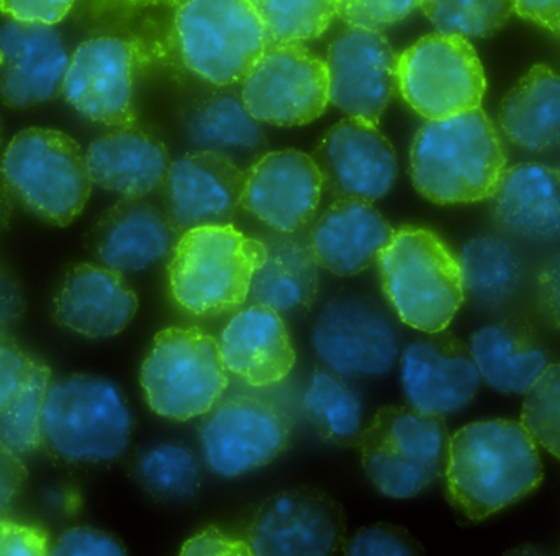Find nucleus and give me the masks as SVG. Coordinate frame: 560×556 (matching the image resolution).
Segmentation results:
<instances>
[{
  "instance_id": "obj_1",
  "label": "nucleus",
  "mask_w": 560,
  "mask_h": 556,
  "mask_svg": "<svg viewBox=\"0 0 560 556\" xmlns=\"http://www.w3.org/2000/svg\"><path fill=\"white\" fill-rule=\"evenodd\" d=\"M443 476L454 509L480 522L536 491L545 470L538 443L522 422L490 419L450 437Z\"/></svg>"
},
{
  "instance_id": "obj_2",
  "label": "nucleus",
  "mask_w": 560,
  "mask_h": 556,
  "mask_svg": "<svg viewBox=\"0 0 560 556\" xmlns=\"http://www.w3.org/2000/svg\"><path fill=\"white\" fill-rule=\"evenodd\" d=\"M410 171L421 196L440 206L492 199L506 173V153L482 108L428 120L415 137Z\"/></svg>"
},
{
  "instance_id": "obj_3",
  "label": "nucleus",
  "mask_w": 560,
  "mask_h": 556,
  "mask_svg": "<svg viewBox=\"0 0 560 556\" xmlns=\"http://www.w3.org/2000/svg\"><path fill=\"white\" fill-rule=\"evenodd\" d=\"M266 243L232 223L180 233L167 265L174 301L192 315L213 317L242 308L266 259Z\"/></svg>"
},
{
  "instance_id": "obj_4",
  "label": "nucleus",
  "mask_w": 560,
  "mask_h": 556,
  "mask_svg": "<svg viewBox=\"0 0 560 556\" xmlns=\"http://www.w3.org/2000/svg\"><path fill=\"white\" fill-rule=\"evenodd\" d=\"M377 265L388 304L415 331H446L466 301L459 256L423 227L395 230Z\"/></svg>"
},
{
  "instance_id": "obj_5",
  "label": "nucleus",
  "mask_w": 560,
  "mask_h": 556,
  "mask_svg": "<svg viewBox=\"0 0 560 556\" xmlns=\"http://www.w3.org/2000/svg\"><path fill=\"white\" fill-rule=\"evenodd\" d=\"M133 426L117 384L92 374H71L49 384L42 447L66 463L107 465L127 452Z\"/></svg>"
},
{
  "instance_id": "obj_6",
  "label": "nucleus",
  "mask_w": 560,
  "mask_h": 556,
  "mask_svg": "<svg viewBox=\"0 0 560 556\" xmlns=\"http://www.w3.org/2000/svg\"><path fill=\"white\" fill-rule=\"evenodd\" d=\"M0 177L13 199L52 225L74 222L92 193L88 160L78 141L51 128H26L10 141Z\"/></svg>"
},
{
  "instance_id": "obj_7",
  "label": "nucleus",
  "mask_w": 560,
  "mask_h": 556,
  "mask_svg": "<svg viewBox=\"0 0 560 556\" xmlns=\"http://www.w3.org/2000/svg\"><path fill=\"white\" fill-rule=\"evenodd\" d=\"M447 443L444 417L387 406L364 426L355 447L365 475L382 495L411 499L443 476Z\"/></svg>"
},
{
  "instance_id": "obj_8",
  "label": "nucleus",
  "mask_w": 560,
  "mask_h": 556,
  "mask_svg": "<svg viewBox=\"0 0 560 556\" xmlns=\"http://www.w3.org/2000/svg\"><path fill=\"white\" fill-rule=\"evenodd\" d=\"M140 383L154 414L186 422L223 399L230 373L215 337L199 327H167L154 337Z\"/></svg>"
},
{
  "instance_id": "obj_9",
  "label": "nucleus",
  "mask_w": 560,
  "mask_h": 556,
  "mask_svg": "<svg viewBox=\"0 0 560 556\" xmlns=\"http://www.w3.org/2000/svg\"><path fill=\"white\" fill-rule=\"evenodd\" d=\"M173 36L186 68L217 85L243 81L271 45L253 0H183Z\"/></svg>"
},
{
  "instance_id": "obj_10",
  "label": "nucleus",
  "mask_w": 560,
  "mask_h": 556,
  "mask_svg": "<svg viewBox=\"0 0 560 556\" xmlns=\"http://www.w3.org/2000/svg\"><path fill=\"white\" fill-rule=\"evenodd\" d=\"M398 91L427 120H441L480 108L486 71L469 39L433 33L398 56Z\"/></svg>"
},
{
  "instance_id": "obj_11",
  "label": "nucleus",
  "mask_w": 560,
  "mask_h": 556,
  "mask_svg": "<svg viewBox=\"0 0 560 556\" xmlns=\"http://www.w3.org/2000/svg\"><path fill=\"white\" fill-rule=\"evenodd\" d=\"M148 59L137 38L101 35L72 51L61 95L75 112L112 128L133 127L135 84Z\"/></svg>"
},
{
  "instance_id": "obj_12",
  "label": "nucleus",
  "mask_w": 560,
  "mask_h": 556,
  "mask_svg": "<svg viewBox=\"0 0 560 556\" xmlns=\"http://www.w3.org/2000/svg\"><path fill=\"white\" fill-rule=\"evenodd\" d=\"M242 99L258 121L310 124L329 104L326 62L302 43H271L243 79Z\"/></svg>"
},
{
  "instance_id": "obj_13",
  "label": "nucleus",
  "mask_w": 560,
  "mask_h": 556,
  "mask_svg": "<svg viewBox=\"0 0 560 556\" xmlns=\"http://www.w3.org/2000/svg\"><path fill=\"white\" fill-rule=\"evenodd\" d=\"M200 419L203 460L210 472L222 478H240L265 468L289 447V417L259 397L222 399Z\"/></svg>"
},
{
  "instance_id": "obj_14",
  "label": "nucleus",
  "mask_w": 560,
  "mask_h": 556,
  "mask_svg": "<svg viewBox=\"0 0 560 556\" xmlns=\"http://www.w3.org/2000/svg\"><path fill=\"white\" fill-rule=\"evenodd\" d=\"M243 537L253 555L328 556L342 551L346 516L318 489H287L256 509Z\"/></svg>"
},
{
  "instance_id": "obj_15",
  "label": "nucleus",
  "mask_w": 560,
  "mask_h": 556,
  "mask_svg": "<svg viewBox=\"0 0 560 556\" xmlns=\"http://www.w3.org/2000/svg\"><path fill=\"white\" fill-rule=\"evenodd\" d=\"M313 350L339 377H384L398 360L400 341L390 318L365 299L329 302L313 325Z\"/></svg>"
},
{
  "instance_id": "obj_16",
  "label": "nucleus",
  "mask_w": 560,
  "mask_h": 556,
  "mask_svg": "<svg viewBox=\"0 0 560 556\" xmlns=\"http://www.w3.org/2000/svg\"><path fill=\"white\" fill-rule=\"evenodd\" d=\"M329 102L349 117L377 124L397 91V62L388 39L375 30L349 26L326 56Z\"/></svg>"
},
{
  "instance_id": "obj_17",
  "label": "nucleus",
  "mask_w": 560,
  "mask_h": 556,
  "mask_svg": "<svg viewBox=\"0 0 560 556\" xmlns=\"http://www.w3.org/2000/svg\"><path fill=\"white\" fill-rule=\"evenodd\" d=\"M325 181L318 164L300 151H275L245 173L240 207L278 233H300L313 222Z\"/></svg>"
},
{
  "instance_id": "obj_18",
  "label": "nucleus",
  "mask_w": 560,
  "mask_h": 556,
  "mask_svg": "<svg viewBox=\"0 0 560 556\" xmlns=\"http://www.w3.org/2000/svg\"><path fill=\"white\" fill-rule=\"evenodd\" d=\"M313 160L322 171L325 187L336 197L382 199L397 179L394 147L377 124L348 117L326 131Z\"/></svg>"
},
{
  "instance_id": "obj_19",
  "label": "nucleus",
  "mask_w": 560,
  "mask_h": 556,
  "mask_svg": "<svg viewBox=\"0 0 560 556\" xmlns=\"http://www.w3.org/2000/svg\"><path fill=\"white\" fill-rule=\"evenodd\" d=\"M400 381L408 406L446 417L472 403L482 380L469 347L454 335L440 332L427 334L405 348Z\"/></svg>"
},
{
  "instance_id": "obj_20",
  "label": "nucleus",
  "mask_w": 560,
  "mask_h": 556,
  "mask_svg": "<svg viewBox=\"0 0 560 556\" xmlns=\"http://www.w3.org/2000/svg\"><path fill=\"white\" fill-rule=\"evenodd\" d=\"M71 53L55 26L0 22V101L28 108L61 95Z\"/></svg>"
},
{
  "instance_id": "obj_21",
  "label": "nucleus",
  "mask_w": 560,
  "mask_h": 556,
  "mask_svg": "<svg viewBox=\"0 0 560 556\" xmlns=\"http://www.w3.org/2000/svg\"><path fill=\"white\" fill-rule=\"evenodd\" d=\"M245 173L225 154L199 150L171 163L167 216L179 233L200 225L230 223L242 200Z\"/></svg>"
},
{
  "instance_id": "obj_22",
  "label": "nucleus",
  "mask_w": 560,
  "mask_h": 556,
  "mask_svg": "<svg viewBox=\"0 0 560 556\" xmlns=\"http://www.w3.org/2000/svg\"><path fill=\"white\" fill-rule=\"evenodd\" d=\"M179 235L167 212L143 197H124L98 217L85 243L102 266L125 275L143 271L166 258Z\"/></svg>"
},
{
  "instance_id": "obj_23",
  "label": "nucleus",
  "mask_w": 560,
  "mask_h": 556,
  "mask_svg": "<svg viewBox=\"0 0 560 556\" xmlns=\"http://www.w3.org/2000/svg\"><path fill=\"white\" fill-rule=\"evenodd\" d=\"M137 311V294L124 275L91 263L72 266L55 296V321L94 340L124 332Z\"/></svg>"
},
{
  "instance_id": "obj_24",
  "label": "nucleus",
  "mask_w": 560,
  "mask_h": 556,
  "mask_svg": "<svg viewBox=\"0 0 560 556\" xmlns=\"http://www.w3.org/2000/svg\"><path fill=\"white\" fill-rule=\"evenodd\" d=\"M219 344L229 373L252 387L282 383L295 367L285 321L268 305L253 304L240 311L223 328Z\"/></svg>"
},
{
  "instance_id": "obj_25",
  "label": "nucleus",
  "mask_w": 560,
  "mask_h": 556,
  "mask_svg": "<svg viewBox=\"0 0 560 556\" xmlns=\"http://www.w3.org/2000/svg\"><path fill=\"white\" fill-rule=\"evenodd\" d=\"M395 230L369 200L339 197L310 232L316 262L336 276H354L377 263Z\"/></svg>"
},
{
  "instance_id": "obj_26",
  "label": "nucleus",
  "mask_w": 560,
  "mask_h": 556,
  "mask_svg": "<svg viewBox=\"0 0 560 556\" xmlns=\"http://www.w3.org/2000/svg\"><path fill=\"white\" fill-rule=\"evenodd\" d=\"M92 183L108 193L137 199L163 186L171 161L160 138L140 128H115L85 151Z\"/></svg>"
},
{
  "instance_id": "obj_27",
  "label": "nucleus",
  "mask_w": 560,
  "mask_h": 556,
  "mask_svg": "<svg viewBox=\"0 0 560 556\" xmlns=\"http://www.w3.org/2000/svg\"><path fill=\"white\" fill-rule=\"evenodd\" d=\"M492 200L506 232L535 242L560 239V170L539 163L513 166Z\"/></svg>"
},
{
  "instance_id": "obj_28",
  "label": "nucleus",
  "mask_w": 560,
  "mask_h": 556,
  "mask_svg": "<svg viewBox=\"0 0 560 556\" xmlns=\"http://www.w3.org/2000/svg\"><path fill=\"white\" fill-rule=\"evenodd\" d=\"M470 355L480 380L503 394H526L549 367V357L532 327L500 321L470 338Z\"/></svg>"
},
{
  "instance_id": "obj_29",
  "label": "nucleus",
  "mask_w": 560,
  "mask_h": 556,
  "mask_svg": "<svg viewBox=\"0 0 560 556\" xmlns=\"http://www.w3.org/2000/svg\"><path fill=\"white\" fill-rule=\"evenodd\" d=\"M266 243V259L253 279L249 299L279 314L308 311L318 292V262L308 240L278 233Z\"/></svg>"
},
{
  "instance_id": "obj_30",
  "label": "nucleus",
  "mask_w": 560,
  "mask_h": 556,
  "mask_svg": "<svg viewBox=\"0 0 560 556\" xmlns=\"http://www.w3.org/2000/svg\"><path fill=\"white\" fill-rule=\"evenodd\" d=\"M499 124L516 147L546 151L560 144V72L536 65L500 105Z\"/></svg>"
},
{
  "instance_id": "obj_31",
  "label": "nucleus",
  "mask_w": 560,
  "mask_h": 556,
  "mask_svg": "<svg viewBox=\"0 0 560 556\" xmlns=\"http://www.w3.org/2000/svg\"><path fill=\"white\" fill-rule=\"evenodd\" d=\"M466 294L482 308L512 301L523 281V265L515 250L493 235L469 240L459 256Z\"/></svg>"
},
{
  "instance_id": "obj_32",
  "label": "nucleus",
  "mask_w": 560,
  "mask_h": 556,
  "mask_svg": "<svg viewBox=\"0 0 560 556\" xmlns=\"http://www.w3.org/2000/svg\"><path fill=\"white\" fill-rule=\"evenodd\" d=\"M303 410L323 440L338 447H355L362 429V401L345 377L316 370L303 396Z\"/></svg>"
},
{
  "instance_id": "obj_33",
  "label": "nucleus",
  "mask_w": 560,
  "mask_h": 556,
  "mask_svg": "<svg viewBox=\"0 0 560 556\" xmlns=\"http://www.w3.org/2000/svg\"><path fill=\"white\" fill-rule=\"evenodd\" d=\"M187 130L206 150H249L262 143L258 120L249 114L243 99L233 94H219L202 102L190 114Z\"/></svg>"
},
{
  "instance_id": "obj_34",
  "label": "nucleus",
  "mask_w": 560,
  "mask_h": 556,
  "mask_svg": "<svg viewBox=\"0 0 560 556\" xmlns=\"http://www.w3.org/2000/svg\"><path fill=\"white\" fill-rule=\"evenodd\" d=\"M135 473L151 496L166 501L194 499L202 486L199 459L192 450L177 443H160L141 452Z\"/></svg>"
},
{
  "instance_id": "obj_35",
  "label": "nucleus",
  "mask_w": 560,
  "mask_h": 556,
  "mask_svg": "<svg viewBox=\"0 0 560 556\" xmlns=\"http://www.w3.org/2000/svg\"><path fill=\"white\" fill-rule=\"evenodd\" d=\"M49 384L51 370L35 358L22 386L0 410V442L19 456L42 447L43 409Z\"/></svg>"
},
{
  "instance_id": "obj_36",
  "label": "nucleus",
  "mask_w": 560,
  "mask_h": 556,
  "mask_svg": "<svg viewBox=\"0 0 560 556\" xmlns=\"http://www.w3.org/2000/svg\"><path fill=\"white\" fill-rule=\"evenodd\" d=\"M424 15L434 28L463 38H489L515 13L513 0H424Z\"/></svg>"
},
{
  "instance_id": "obj_37",
  "label": "nucleus",
  "mask_w": 560,
  "mask_h": 556,
  "mask_svg": "<svg viewBox=\"0 0 560 556\" xmlns=\"http://www.w3.org/2000/svg\"><path fill=\"white\" fill-rule=\"evenodd\" d=\"M271 43L318 38L338 15V0H253Z\"/></svg>"
},
{
  "instance_id": "obj_38",
  "label": "nucleus",
  "mask_w": 560,
  "mask_h": 556,
  "mask_svg": "<svg viewBox=\"0 0 560 556\" xmlns=\"http://www.w3.org/2000/svg\"><path fill=\"white\" fill-rule=\"evenodd\" d=\"M522 424L538 447L560 460V363L549 364L526 391Z\"/></svg>"
},
{
  "instance_id": "obj_39",
  "label": "nucleus",
  "mask_w": 560,
  "mask_h": 556,
  "mask_svg": "<svg viewBox=\"0 0 560 556\" xmlns=\"http://www.w3.org/2000/svg\"><path fill=\"white\" fill-rule=\"evenodd\" d=\"M424 0H338V15L349 26L382 32L407 19Z\"/></svg>"
},
{
  "instance_id": "obj_40",
  "label": "nucleus",
  "mask_w": 560,
  "mask_h": 556,
  "mask_svg": "<svg viewBox=\"0 0 560 556\" xmlns=\"http://www.w3.org/2000/svg\"><path fill=\"white\" fill-rule=\"evenodd\" d=\"M342 552L351 556H408L420 554L421 548L404 529L378 524L346 541Z\"/></svg>"
},
{
  "instance_id": "obj_41",
  "label": "nucleus",
  "mask_w": 560,
  "mask_h": 556,
  "mask_svg": "<svg viewBox=\"0 0 560 556\" xmlns=\"http://www.w3.org/2000/svg\"><path fill=\"white\" fill-rule=\"evenodd\" d=\"M49 555L121 556L127 555V551L114 535L95 529L78 528L66 531L49 548Z\"/></svg>"
},
{
  "instance_id": "obj_42",
  "label": "nucleus",
  "mask_w": 560,
  "mask_h": 556,
  "mask_svg": "<svg viewBox=\"0 0 560 556\" xmlns=\"http://www.w3.org/2000/svg\"><path fill=\"white\" fill-rule=\"evenodd\" d=\"M78 0H0L3 19L56 26L74 9Z\"/></svg>"
},
{
  "instance_id": "obj_43",
  "label": "nucleus",
  "mask_w": 560,
  "mask_h": 556,
  "mask_svg": "<svg viewBox=\"0 0 560 556\" xmlns=\"http://www.w3.org/2000/svg\"><path fill=\"white\" fill-rule=\"evenodd\" d=\"M48 534L38 525L0 518V556L49 555Z\"/></svg>"
},
{
  "instance_id": "obj_44",
  "label": "nucleus",
  "mask_w": 560,
  "mask_h": 556,
  "mask_svg": "<svg viewBox=\"0 0 560 556\" xmlns=\"http://www.w3.org/2000/svg\"><path fill=\"white\" fill-rule=\"evenodd\" d=\"M33 360L10 335L0 337V410L22 386Z\"/></svg>"
},
{
  "instance_id": "obj_45",
  "label": "nucleus",
  "mask_w": 560,
  "mask_h": 556,
  "mask_svg": "<svg viewBox=\"0 0 560 556\" xmlns=\"http://www.w3.org/2000/svg\"><path fill=\"white\" fill-rule=\"evenodd\" d=\"M180 555L249 556L253 552L245 537L226 534L222 529L212 525L192 535L180 548Z\"/></svg>"
},
{
  "instance_id": "obj_46",
  "label": "nucleus",
  "mask_w": 560,
  "mask_h": 556,
  "mask_svg": "<svg viewBox=\"0 0 560 556\" xmlns=\"http://www.w3.org/2000/svg\"><path fill=\"white\" fill-rule=\"evenodd\" d=\"M536 304L542 318L560 331V255L549 258L536 276Z\"/></svg>"
},
{
  "instance_id": "obj_47",
  "label": "nucleus",
  "mask_w": 560,
  "mask_h": 556,
  "mask_svg": "<svg viewBox=\"0 0 560 556\" xmlns=\"http://www.w3.org/2000/svg\"><path fill=\"white\" fill-rule=\"evenodd\" d=\"M25 311L22 289L15 276L0 263V337H7L16 327Z\"/></svg>"
},
{
  "instance_id": "obj_48",
  "label": "nucleus",
  "mask_w": 560,
  "mask_h": 556,
  "mask_svg": "<svg viewBox=\"0 0 560 556\" xmlns=\"http://www.w3.org/2000/svg\"><path fill=\"white\" fill-rule=\"evenodd\" d=\"M26 482V468L22 456L0 442V516L19 498Z\"/></svg>"
},
{
  "instance_id": "obj_49",
  "label": "nucleus",
  "mask_w": 560,
  "mask_h": 556,
  "mask_svg": "<svg viewBox=\"0 0 560 556\" xmlns=\"http://www.w3.org/2000/svg\"><path fill=\"white\" fill-rule=\"evenodd\" d=\"M515 13L541 28L560 35V0H513Z\"/></svg>"
},
{
  "instance_id": "obj_50",
  "label": "nucleus",
  "mask_w": 560,
  "mask_h": 556,
  "mask_svg": "<svg viewBox=\"0 0 560 556\" xmlns=\"http://www.w3.org/2000/svg\"><path fill=\"white\" fill-rule=\"evenodd\" d=\"M12 194L9 193L2 177H0V230L9 225L10 216H12Z\"/></svg>"
},
{
  "instance_id": "obj_51",
  "label": "nucleus",
  "mask_w": 560,
  "mask_h": 556,
  "mask_svg": "<svg viewBox=\"0 0 560 556\" xmlns=\"http://www.w3.org/2000/svg\"><path fill=\"white\" fill-rule=\"evenodd\" d=\"M128 5L137 9H153V7H174L176 9L183 0H124Z\"/></svg>"
}]
</instances>
